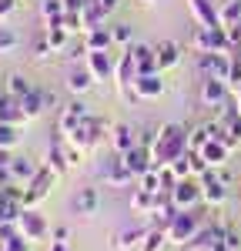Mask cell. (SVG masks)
<instances>
[{
  "label": "cell",
  "mask_w": 241,
  "mask_h": 251,
  "mask_svg": "<svg viewBox=\"0 0 241 251\" xmlns=\"http://www.w3.org/2000/svg\"><path fill=\"white\" fill-rule=\"evenodd\" d=\"M64 14H67L64 0H40V20H44V27H60Z\"/></svg>",
  "instance_id": "29"
},
{
  "label": "cell",
  "mask_w": 241,
  "mask_h": 251,
  "mask_svg": "<svg viewBox=\"0 0 241 251\" xmlns=\"http://www.w3.org/2000/svg\"><path fill=\"white\" fill-rule=\"evenodd\" d=\"M228 64H231V54H198V71H201V77L228 80Z\"/></svg>",
  "instance_id": "14"
},
{
  "label": "cell",
  "mask_w": 241,
  "mask_h": 251,
  "mask_svg": "<svg viewBox=\"0 0 241 251\" xmlns=\"http://www.w3.org/2000/svg\"><path fill=\"white\" fill-rule=\"evenodd\" d=\"M97 208H100V191L97 188H80L74 198V214L91 218V214H97Z\"/></svg>",
  "instance_id": "25"
},
{
  "label": "cell",
  "mask_w": 241,
  "mask_h": 251,
  "mask_svg": "<svg viewBox=\"0 0 241 251\" xmlns=\"http://www.w3.org/2000/svg\"><path fill=\"white\" fill-rule=\"evenodd\" d=\"M111 47H114L111 27H97V30H87V34H84V54H87V50H111Z\"/></svg>",
  "instance_id": "28"
},
{
  "label": "cell",
  "mask_w": 241,
  "mask_h": 251,
  "mask_svg": "<svg viewBox=\"0 0 241 251\" xmlns=\"http://www.w3.org/2000/svg\"><path fill=\"white\" fill-rule=\"evenodd\" d=\"M47 251H71V248H67V241H50V248H47Z\"/></svg>",
  "instance_id": "50"
},
{
  "label": "cell",
  "mask_w": 241,
  "mask_h": 251,
  "mask_svg": "<svg viewBox=\"0 0 241 251\" xmlns=\"http://www.w3.org/2000/svg\"><path fill=\"white\" fill-rule=\"evenodd\" d=\"M67 228H64V225H57V228H54V241H67Z\"/></svg>",
  "instance_id": "49"
},
{
  "label": "cell",
  "mask_w": 241,
  "mask_h": 251,
  "mask_svg": "<svg viewBox=\"0 0 241 251\" xmlns=\"http://www.w3.org/2000/svg\"><path fill=\"white\" fill-rule=\"evenodd\" d=\"M154 50H158V71H161V74L171 71V67H178L181 54H184V47H181L178 40H158Z\"/></svg>",
  "instance_id": "21"
},
{
  "label": "cell",
  "mask_w": 241,
  "mask_h": 251,
  "mask_svg": "<svg viewBox=\"0 0 241 251\" xmlns=\"http://www.w3.org/2000/svg\"><path fill=\"white\" fill-rule=\"evenodd\" d=\"M154 204H158V194L144 191V188H134V191H131V211H138V214H154Z\"/></svg>",
  "instance_id": "30"
},
{
  "label": "cell",
  "mask_w": 241,
  "mask_h": 251,
  "mask_svg": "<svg viewBox=\"0 0 241 251\" xmlns=\"http://www.w3.org/2000/svg\"><path fill=\"white\" fill-rule=\"evenodd\" d=\"M44 168H50V171L57 174V177H64V174L71 171V164H67V154H64V137H60V141H54V144L47 148V154H44Z\"/></svg>",
  "instance_id": "26"
},
{
  "label": "cell",
  "mask_w": 241,
  "mask_h": 251,
  "mask_svg": "<svg viewBox=\"0 0 241 251\" xmlns=\"http://www.w3.org/2000/svg\"><path fill=\"white\" fill-rule=\"evenodd\" d=\"M127 50H131V57H134L138 77L141 74H161L158 71V50H154L151 44H134V47H127Z\"/></svg>",
  "instance_id": "18"
},
{
  "label": "cell",
  "mask_w": 241,
  "mask_h": 251,
  "mask_svg": "<svg viewBox=\"0 0 241 251\" xmlns=\"http://www.w3.org/2000/svg\"><path fill=\"white\" fill-rule=\"evenodd\" d=\"M235 104H238V114H241V87L235 91Z\"/></svg>",
  "instance_id": "51"
},
{
  "label": "cell",
  "mask_w": 241,
  "mask_h": 251,
  "mask_svg": "<svg viewBox=\"0 0 241 251\" xmlns=\"http://www.w3.org/2000/svg\"><path fill=\"white\" fill-rule=\"evenodd\" d=\"M191 47H194V54H231L228 27H194Z\"/></svg>",
  "instance_id": "3"
},
{
  "label": "cell",
  "mask_w": 241,
  "mask_h": 251,
  "mask_svg": "<svg viewBox=\"0 0 241 251\" xmlns=\"http://www.w3.org/2000/svg\"><path fill=\"white\" fill-rule=\"evenodd\" d=\"M171 201L178 204V211H191V208H198L201 181H198V177H184V181H178L174 191H171Z\"/></svg>",
  "instance_id": "10"
},
{
  "label": "cell",
  "mask_w": 241,
  "mask_h": 251,
  "mask_svg": "<svg viewBox=\"0 0 241 251\" xmlns=\"http://www.w3.org/2000/svg\"><path fill=\"white\" fill-rule=\"evenodd\" d=\"M111 148H114V154H127L134 144H141L138 137H134V127L131 124H124V121H118V124H111Z\"/></svg>",
  "instance_id": "19"
},
{
  "label": "cell",
  "mask_w": 241,
  "mask_h": 251,
  "mask_svg": "<svg viewBox=\"0 0 241 251\" xmlns=\"http://www.w3.org/2000/svg\"><path fill=\"white\" fill-rule=\"evenodd\" d=\"M224 245H228L231 251H241V231H238V228L228 225V231H224Z\"/></svg>",
  "instance_id": "45"
},
{
  "label": "cell",
  "mask_w": 241,
  "mask_h": 251,
  "mask_svg": "<svg viewBox=\"0 0 241 251\" xmlns=\"http://www.w3.org/2000/svg\"><path fill=\"white\" fill-rule=\"evenodd\" d=\"M107 131H111V127H107L100 117L91 114V117H87V121H84V124L77 127V131H71V134L64 137V141H67V144H74L77 151H84V154H94L100 144H104V137H111Z\"/></svg>",
  "instance_id": "2"
},
{
  "label": "cell",
  "mask_w": 241,
  "mask_h": 251,
  "mask_svg": "<svg viewBox=\"0 0 241 251\" xmlns=\"http://www.w3.org/2000/svg\"><path fill=\"white\" fill-rule=\"evenodd\" d=\"M44 168L40 161H34V157H17L14 154V161H10V174H14V184H20V188H27L34 177H37V171Z\"/></svg>",
  "instance_id": "20"
},
{
  "label": "cell",
  "mask_w": 241,
  "mask_h": 251,
  "mask_svg": "<svg viewBox=\"0 0 241 251\" xmlns=\"http://www.w3.org/2000/svg\"><path fill=\"white\" fill-rule=\"evenodd\" d=\"M201 104L204 107H211V111H218V107H224L228 100H231V87H228V80H218V77H201Z\"/></svg>",
  "instance_id": "6"
},
{
  "label": "cell",
  "mask_w": 241,
  "mask_h": 251,
  "mask_svg": "<svg viewBox=\"0 0 241 251\" xmlns=\"http://www.w3.org/2000/svg\"><path fill=\"white\" fill-rule=\"evenodd\" d=\"M44 37H47V44H50L54 54L67 50V44H71V34H67L64 27H44Z\"/></svg>",
  "instance_id": "33"
},
{
  "label": "cell",
  "mask_w": 241,
  "mask_h": 251,
  "mask_svg": "<svg viewBox=\"0 0 241 251\" xmlns=\"http://www.w3.org/2000/svg\"><path fill=\"white\" fill-rule=\"evenodd\" d=\"M218 17H221V27H238L241 24V0H224L218 7Z\"/></svg>",
  "instance_id": "32"
},
{
  "label": "cell",
  "mask_w": 241,
  "mask_h": 251,
  "mask_svg": "<svg viewBox=\"0 0 241 251\" xmlns=\"http://www.w3.org/2000/svg\"><path fill=\"white\" fill-rule=\"evenodd\" d=\"M171 171H174V177L178 181H184V177H194V171H191V151L188 154H181L174 164H171Z\"/></svg>",
  "instance_id": "40"
},
{
  "label": "cell",
  "mask_w": 241,
  "mask_h": 251,
  "mask_svg": "<svg viewBox=\"0 0 241 251\" xmlns=\"http://www.w3.org/2000/svg\"><path fill=\"white\" fill-rule=\"evenodd\" d=\"M100 181H104V188H127L131 181H138L134 174L124 168V161H120V154H114L107 164H104V171H100Z\"/></svg>",
  "instance_id": "12"
},
{
  "label": "cell",
  "mask_w": 241,
  "mask_h": 251,
  "mask_svg": "<svg viewBox=\"0 0 241 251\" xmlns=\"http://www.w3.org/2000/svg\"><path fill=\"white\" fill-rule=\"evenodd\" d=\"M20 47V34L10 30V27H0V54H10Z\"/></svg>",
  "instance_id": "38"
},
{
  "label": "cell",
  "mask_w": 241,
  "mask_h": 251,
  "mask_svg": "<svg viewBox=\"0 0 241 251\" xmlns=\"http://www.w3.org/2000/svg\"><path fill=\"white\" fill-rule=\"evenodd\" d=\"M64 154H67V164H71V168H80V161H84V151H77V148H74V144H67V141H64Z\"/></svg>",
  "instance_id": "44"
},
{
  "label": "cell",
  "mask_w": 241,
  "mask_h": 251,
  "mask_svg": "<svg viewBox=\"0 0 241 251\" xmlns=\"http://www.w3.org/2000/svg\"><path fill=\"white\" fill-rule=\"evenodd\" d=\"M64 84H67V91H71L74 97H80V94H87L97 80H94V74H91L87 67H74V71L67 74V80H64Z\"/></svg>",
  "instance_id": "27"
},
{
  "label": "cell",
  "mask_w": 241,
  "mask_h": 251,
  "mask_svg": "<svg viewBox=\"0 0 241 251\" xmlns=\"http://www.w3.org/2000/svg\"><path fill=\"white\" fill-rule=\"evenodd\" d=\"M141 3H154V0H141Z\"/></svg>",
  "instance_id": "52"
},
{
  "label": "cell",
  "mask_w": 241,
  "mask_h": 251,
  "mask_svg": "<svg viewBox=\"0 0 241 251\" xmlns=\"http://www.w3.org/2000/svg\"><path fill=\"white\" fill-rule=\"evenodd\" d=\"M47 107H54V94H47V91H30L27 97H20V111H24V117L27 121H34V117H40Z\"/></svg>",
  "instance_id": "17"
},
{
  "label": "cell",
  "mask_w": 241,
  "mask_h": 251,
  "mask_svg": "<svg viewBox=\"0 0 241 251\" xmlns=\"http://www.w3.org/2000/svg\"><path fill=\"white\" fill-rule=\"evenodd\" d=\"M3 91H7L10 97H17V100H20V97H27L30 91H34V84L24 77V74H10V77H7V87H3Z\"/></svg>",
  "instance_id": "34"
},
{
  "label": "cell",
  "mask_w": 241,
  "mask_h": 251,
  "mask_svg": "<svg viewBox=\"0 0 241 251\" xmlns=\"http://www.w3.org/2000/svg\"><path fill=\"white\" fill-rule=\"evenodd\" d=\"M14 10H17V0H0V20L14 17Z\"/></svg>",
  "instance_id": "48"
},
{
  "label": "cell",
  "mask_w": 241,
  "mask_h": 251,
  "mask_svg": "<svg viewBox=\"0 0 241 251\" xmlns=\"http://www.w3.org/2000/svg\"><path fill=\"white\" fill-rule=\"evenodd\" d=\"M188 3V14L198 27H221V17H218V7L211 0H184Z\"/></svg>",
  "instance_id": "16"
},
{
  "label": "cell",
  "mask_w": 241,
  "mask_h": 251,
  "mask_svg": "<svg viewBox=\"0 0 241 251\" xmlns=\"http://www.w3.org/2000/svg\"><path fill=\"white\" fill-rule=\"evenodd\" d=\"M238 151H241V144H238Z\"/></svg>",
  "instance_id": "53"
},
{
  "label": "cell",
  "mask_w": 241,
  "mask_h": 251,
  "mask_svg": "<svg viewBox=\"0 0 241 251\" xmlns=\"http://www.w3.org/2000/svg\"><path fill=\"white\" fill-rule=\"evenodd\" d=\"M20 144V127L17 124H0V148L3 151H14Z\"/></svg>",
  "instance_id": "35"
},
{
  "label": "cell",
  "mask_w": 241,
  "mask_h": 251,
  "mask_svg": "<svg viewBox=\"0 0 241 251\" xmlns=\"http://www.w3.org/2000/svg\"><path fill=\"white\" fill-rule=\"evenodd\" d=\"M34 248V241H27L24 234H14V238H7V241H0V251H30Z\"/></svg>",
  "instance_id": "39"
},
{
  "label": "cell",
  "mask_w": 241,
  "mask_h": 251,
  "mask_svg": "<svg viewBox=\"0 0 241 251\" xmlns=\"http://www.w3.org/2000/svg\"><path fill=\"white\" fill-rule=\"evenodd\" d=\"M228 87H231V94L241 87V54H238V50H231V64H228Z\"/></svg>",
  "instance_id": "36"
},
{
  "label": "cell",
  "mask_w": 241,
  "mask_h": 251,
  "mask_svg": "<svg viewBox=\"0 0 241 251\" xmlns=\"http://www.w3.org/2000/svg\"><path fill=\"white\" fill-rule=\"evenodd\" d=\"M14 184V174H10V164H0V191H7Z\"/></svg>",
  "instance_id": "47"
},
{
  "label": "cell",
  "mask_w": 241,
  "mask_h": 251,
  "mask_svg": "<svg viewBox=\"0 0 241 251\" xmlns=\"http://www.w3.org/2000/svg\"><path fill=\"white\" fill-rule=\"evenodd\" d=\"M30 50H34V60H47V57H50V54H54V50H50V44H47V37H44V34H40V37L34 40V47H30Z\"/></svg>",
  "instance_id": "43"
},
{
  "label": "cell",
  "mask_w": 241,
  "mask_h": 251,
  "mask_svg": "<svg viewBox=\"0 0 241 251\" xmlns=\"http://www.w3.org/2000/svg\"><path fill=\"white\" fill-rule=\"evenodd\" d=\"M231 151H235V148H228V144H224L221 137H211V141H208V144H204L201 151H194V154L204 157V164H208L211 171H218V168H224V164H228Z\"/></svg>",
  "instance_id": "15"
},
{
  "label": "cell",
  "mask_w": 241,
  "mask_h": 251,
  "mask_svg": "<svg viewBox=\"0 0 241 251\" xmlns=\"http://www.w3.org/2000/svg\"><path fill=\"white\" fill-rule=\"evenodd\" d=\"M164 245H171L168 241V228H151V231L144 234V241H141V248L138 251H164Z\"/></svg>",
  "instance_id": "31"
},
{
  "label": "cell",
  "mask_w": 241,
  "mask_h": 251,
  "mask_svg": "<svg viewBox=\"0 0 241 251\" xmlns=\"http://www.w3.org/2000/svg\"><path fill=\"white\" fill-rule=\"evenodd\" d=\"M134 94L141 97V104H144V100H158V97L164 94V77H161V74H141V77L134 80Z\"/></svg>",
  "instance_id": "22"
},
{
  "label": "cell",
  "mask_w": 241,
  "mask_h": 251,
  "mask_svg": "<svg viewBox=\"0 0 241 251\" xmlns=\"http://www.w3.org/2000/svg\"><path fill=\"white\" fill-rule=\"evenodd\" d=\"M181 154H188V127H181L174 121L161 124L151 137V161L154 168H171Z\"/></svg>",
  "instance_id": "1"
},
{
  "label": "cell",
  "mask_w": 241,
  "mask_h": 251,
  "mask_svg": "<svg viewBox=\"0 0 241 251\" xmlns=\"http://www.w3.org/2000/svg\"><path fill=\"white\" fill-rule=\"evenodd\" d=\"M120 161H124V168L134 174V177H141V174H147L151 168H154V161H151V148H147V144H134L127 154H120Z\"/></svg>",
  "instance_id": "13"
},
{
  "label": "cell",
  "mask_w": 241,
  "mask_h": 251,
  "mask_svg": "<svg viewBox=\"0 0 241 251\" xmlns=\"http://www.w3.org/2000/svg\"><path fill=\"white\" fill-rule=\"evenodd\" d=\"M0 124H27V117L20 111V100L17 97H10L7 91H0Z\"/></svg>",
  "instance_id": "24"
},
{
  "label": "cell",
  "mask_w": 241,
  "mask_h": 251,
  "mask_svg": "<svg viewBox=\"0 0 241 251\" xmlns=\"http://www.w3.org/2000/svg\"><path fill=\"white\" fill-rule=\"evenodd\" d=\"M201 181V201L204 204H211V208H221L224 201H228V184L218 177V171H208Z\"/></svg>",
  "instance_id": "11"
},
{
  "label": "cell",
  "mask_w": 241,
  "mask_h": 251,
  "mask_svg": "<svg viewBox=\"0 0 241 251\" xmlns=\"http://www.w3.org/2000/svg\"><path fill=\"white\" fill-rule=\"evenodd\" d=\"M201 228H204V218H201L194 208H191V211H178V214H174V221L168 225V241H171L174 248H184Z\"/></svg>",
  "instance_id": "4"
},
{
  "label": "cell",
  "mask_w": 241,
  "mask_h": 251,
  "mask_svg": "<svg viewBox=\"0 0 241 251\" xmlns=\"http://www.w3.org/2000/svg\"><path fill=\"white\" fill-rule=\"evenodd\" d=\"M138 188H144V191H151V194H161V168H151L147 174H141Z\"/></svg>",
  "instance_id": "37"
},
{
  "label": "cell",
  "mask_w": 241,
  "mask_h": 251,
  "mask_svg": "<svg viewBox=\"0 0 241 251\" xmlns=\"http://www.w3.org/2000/svg\"><path fill=\"white\" fill-rule=\"evenodd\" d=\"M20 228H17V221H0V241H7V238H14Z\"/></svg>",
  "instance_id": "46"
},
{
  "label": "cell",
  "mask_w": 241,
  "mask_h": 251,
  "mask_svg": "<svg viewBox=\"0 0 241 251\" xmlns=\"http://www.w3.org/2000/svg\"><path fill=\"white\" fill-rule=\"evenodd\" d=\"M57 184V174L50 171V168H40L37 177L24 188V208H37L44 198H50V188Z\"/></svg>",
  "instance_id": "5"
},
{
  "label": "cell",
  "mask_w": 241,
  "mask_h": 251,
  "mask_svg": "<svg viewBox=\"0 0 241 251\" xmlns=\"http://www.w3.org/2000/svg\"><path fill=\"white\" fill-rule=\"evenodd\" d=\"M151 231V228H144V225H134V228H124V231H118L114 238H111V248L114 251H138L141 241H144V234Z\"/></svg>",
  "instance_id": "23"
},
{
  "label": "cell",
  "mask_w": 241,
  "mask_h": 251,
  "mask_svg": "<svg viewBox=\"0 0 241 251\" xmlns=\"http://www.w3.org/2000/svg\"><path fill=\"white\" fill-rule=\"evenodd\" d=\"M84 67L94 74V80H111L118 71V54L111 50H87L84 54Z\"/></svg>",
  "instance_id": "8"
},
{
  "label": "cell",
  "mask_w": 241,
  "mask_h": 251,
  "mask_svg": "<svg viewBox=\"0 0 241 251\" xmlns=\"http://www.w3.org/2000/svg\"><path fill=\"white\" fill-rule=\"evenodd\" d=\"M60 27H64L71 37H74V34H84V17H80V14H64Z\"/></svg>",
  "instance_id": "41"
},
{
  "label": "cell",
  "mask_w": 241,
  "mask_h": 251,
  "mask_svg": "<svg viewBox=\"0 0 241 251\" xmlns=\"http://www.w3.org/2000/svg\"><path fill=\"white\" fill-rule=\"evenodd\" d=\"M87 117H91V111H87V104H84L80 97L67 100V104L60 107V114H57V131H60V137H67L71 131H77Z\"/></svg>",
  "instance_id": "7"
},
{
  "label": "cell",
  "mask_w": 241,
  "mask_h": 251,
  "mask_svg": "<svg viewBox=\"0 0 241 251\" xmlns=\"http://www.w3.org/2000/svg\"><path fill=\"white\" fill-rule=\"evenodd\" d=\"M238 54H241V50H238Z\"/></svg>",
  "instance_id": "54"
},
{
  "label": "cell",
  "mask_w": 241,
  "mask_h": 251,
  "mask_svg": "<svg viewBox=\"0 0 241 251\" xmlns=\"http://www.w3.org/2000/svg\"><path fill=\"white\" fill-rule=\"evenodd\" d=\"M17 228H20V234L27 238V241H44L47 238V221H44V214L37 211V208H24L20 211V218H17Z\"/></svg>",
  "instance_id": "9"
},
{
  "label": "cell",
  "mask_w": 241,
  "mask_h": 251,
  "mask_svg": "<svg viewBox=\"0 0 241 251\" xmlns=\"http://www.w3.org/2000/svg\"><path fill=\"white\" fill-rule=\"evenodd\" d=\"M111 34H114V44H118V47H124V50L131 47V24H114Z\"/></svg>",
  "instance_id": "42"
}]
</instances>
